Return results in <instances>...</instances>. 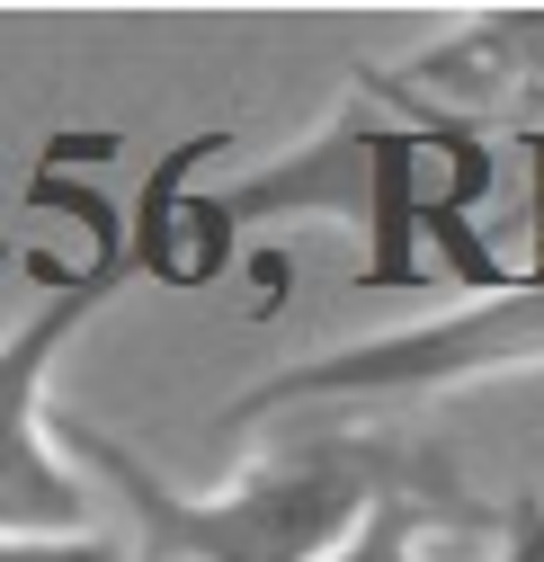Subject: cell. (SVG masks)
I'll return each instance as SVG.
<instances>
[{"label": "cell", "mask_w": 544, "mask_h": 562, "mask_svg": "<svg viewBox=\"0 0 544 562\" xmlns=\"http://www.w3.org/2000/svg\"><path fill=\"white\" fill-rule=\"evenodd\" d=\"M54 438L99 482L134 562H321L401 491H464L429 438L366 429V419H330L313 438L259 447L215 491H179L144 447L90 429V419L54 411Z\"/></svg>", "instance_id": "cell-1"}, {"label": "cell", "mask_w": 544, "mask_h": 562, "mask_svg": "<svg viewBox=\"0 0 544 562\" xmlns=\"http://www.w3.org/2000/svg\"><path fill=\"white\" fill-rule=\"evenodd\" d=\"M429 196L446 205H483L491 196V125L473 116H366L339 108L330 125H313L295 153H277L268 170L233 179V188H196L188 196V233H179V286H215L233 268L241 233L259 224H358L366 268L358 286H420L429 277Z\"/></svg>", "instance_id": "cell-2"}, {"label": "cell", "mask_w": 544, "mask_h": 562, "mask_svg": "<svg viewBox=\"0 0 544 562\" xmlns=\"http://www.w3.org/2000/svg\"><path fill=\"white\" fill-rule=\"evenodd\" d=\"M509 375H544V277H518L500 295H464L429 322L366 330L349 348H313V358L241 384L224 419L259 429L277 411H330V419L393 429L401 411H429V402H455L473 384H509Z\"/></svg>", "instance_id": "cell-3"}, {"label": "cell", "mask_w": 544, "mask_h": 562, "mask_svg": "<svg viewBox=\"0 0 544 562\" xmlns=\"http://www.w3.org/2000/svg\"><path fill=\"white\" fill-rule=\"evenodd\" d=\"M134 286V268H81L63 295H36L10 330H0V536L10 544H72V536H107L99 527V482L63 456L54 438V358L72 348L116 295Z\"/></svg>", "instance_id": "cell-4"}, {"label": "cell", "mask_w": 544, "mask_h": 562, "mask_svg": "<svg viewBox=\"0 0 544 562\" xmlns=\"http://www.w3.org/2000/svg\"><path fill=\"white\" fill-rule=\"evenodd\" d=\"M358 99L401 116H473V125H544V10H483L420 45L393 72H358Z\"/></svg>", "instance_id": "cell-5"}, {"label": "cell", "mask_w": 544, "mask_h": 562, "mask_svg": "<svg viewBox=\"0 0 544 562\" xmlns=\"http://www.w3.org/2000/svg\"><path fill=\"white\" fill-rule=\"evenodd\" d=\"M483 536L500 544V518L473 491H401L321 562H455V544H483Z\"/></svg>", "instance_id": "cell-6"}, {"label": "cell", "mask_w": 544, "mask_h": 562, "mask_svg": "<svg viewBox=\"0 0 544 562\" xmlns=\"http://www.w3.org/2000/svg\"><path fill=\"white\" fill-rule=\"evenodd\" d=\"M241 144L233 125H196L188 144H170L144 188H134V215H125V250H134V277H152V286H179V233H188V196H196V170L224 161Z\"/></svg>", "instance_id": "cell-7"}, {"label": "cell", "mask_w": 544, "mask_h": 562, "mask_svg": "<svg viewBox=\"0 0 544 562\" xmlns=\"http://www.w3.org/2000/svg\"><path fill=\"white\" fill-rule=\"evenodd\" d=\"M27 205H45V215H72V224L90 233V268H134V250H125V205H107V188H90L81 170L36 161Z\"/></svg>", "instance_id": "cell-8"}, {"label": "cell", "mask_w": 544, "mask_h": 562, "mask_svg": "<svg viewBox=\"0 0 544 562\" xmlns=\"http://www.w3.org/2000/svg\"><path fill=\"white\" fill-rule=\"evenodd\" d=\"M0 562H134L125 536H72V544H10L0 536Z\"/></svg>", "instance_id": "cell-9"}, {"label": "cell", "mask_w": 544, "mask_h": 562, "mask_svg": "<svg viewBox=\"0 0 544 562\" xmlns=\"http://www.w3.org/2000/svg\"><path fill=\"white\" fill-rule=\"evenodd\" d=\"M500 562H544V501L535 491H518L500 518Z\"/></svg>", "instance_id": "cell-10"}, {"label": "cell", "mask_w": 544, "mask_h": 562, "mask_svg": "<svg viewBox=\"0 0 544 562\" xmlns=\"http://www.w3.org/2000/svg\"><path fill=\"white\" fill-rule=\"evenodd\" d=\"M0 196H10V179H0Z\"/></svg>", "instance_id": "cell-11"}]
</instances>
